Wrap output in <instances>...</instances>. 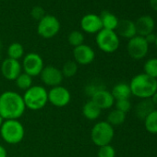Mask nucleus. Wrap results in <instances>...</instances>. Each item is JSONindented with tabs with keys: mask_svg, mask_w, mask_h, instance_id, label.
<instances>
[{
	"mask_svg": "<svg viewBox=\"0 0 157 157\" xmlns=\"http://www.w3.org/2000/svg\"><path fill=\"white\" fill-rule=\"evenodd\" d=\"M149 4L151 9L157 12V0H149Z\"/></svg>",
	"mask_w": 157,
	"mask_h": 157,
	"instance_id": "nucleus-33",
	"label": "nucleus"
},
{
	"mask_svg": "<svg viewBox=\"0 0 157 157\" xmlns=\"http://www.w3.org/2000/svg\"><path fill=\"white\" fill-rule=\"evenodd\" d=\"M3 122H4V119H3V117H1V115H0V127H1V125L3 124Z\"/></svg>",
	"mask_w": 157,
	"mask_h": 157,
	"instance_id": "nucleus-36",
	"label": "nucleus"
},
{
	"mask_svg": "<svg viewBox=\"0 0 157 157\" xmlns=\"http://www.w3.org/2000/svg\"><path fill=\"white\" fill-rule=\"evenodd\" d=\"M91 100L101 109V110H106L110 109L115 105V99L108 90H105V88H102L98 91H96L92 96Z\"/></svg>",
	"mask_w": 157,
	"mask_h": 157,
	"instance_id": "nucleus-15",
	"label": "nucleus"
},
{
	"mask_svg": "<svg viewBox=\"0 0 157 157\" xmlns=\"http://www.w3.org/2000/svg\"><path fill=\"white\" fill-rule=\"evenodd\" d=\"M97 157H116V150L111 144L99 147Z\"/></svg>",
	"mask_w": 157,
	"mask_h": 157,
	"instance_id": "nucleus-29",
	"label": "nucleus"
},
{
	"mask_svg": "<svg viewBox=\"0 0 157 157\" xmlns=\"http://www.w3.org/2000/svg\"><path fill=\"white\" fill-rule=\"evenodd\" d=\"M60 31V22L55 16L45 15L38 22L37 33L44 39H51L55 37Z\"/></svg>",
	"mask_w": 157,
	"mask_h": 157,
	"instance_id": "nucleus-7",
	"label": "nucleus"
},
{
	"mask_svg": "<svg viewBox=\"0 0 157 157\" xmlns=\"http://www.w3.org/2000/svg\"><path fill=\"white\" fill-rule=\"evenodd\" d=\"M155 109L154 105L151 99H142L135 106V116L141 120H144L153 110Z\"/></svg>",
	"mask_w": 157,
	"mask_h": 157,
	"instance_id": "nucleus-18",
	"label": "nucleus"
},
{
	"mask_svg": "<svg viewBox=\"0 0 157 157\" xmlns=\"http://www.w3.org/2000/svg\"><path fill=\"white\" fill-rule=\"evenodd\" d=\"M154 44H155V46L157 47V34H156V39H155V43H154Z\"/></svg>",
	"mask_w": 157,
	"mask_h": 157,
	"instance_id": "nucleus-37",
	"label": "nucleus"
},
{
	"mask_svg": "<svg viewBox=\"0 0 157 157\" xmlns=\"http://www.w3.org/2000/svg\"><path fill=\"white\" fill-rule=\"evenodd\" d=\"M155 157H157V156H155Z\"/></svg>",
	"mask_w": 157,
	"mask_h": 157,
	"instance_id": "nucleus-39",
	"label": "nucleus"
},
{
	"mask_svg": "<svg viewBox=\"0 0 157 157\" xmlns=\"http://www.w3.org/2000/svg\"><path fill=\"white\" fill-rule=\"evenodd\" d=\"M26 106L19 93L6 91L0 94V115L4 120L19 119L25 113Z\"/></svg>",
	"mask_w": 157,
	"mask_h": 157,
	"instance_id": "nucleus-1",
	"label": "nucleus"
},
{
	"mask_svg": "<svg viewBox=\"0 0 157 157\" xmlns=\"http://www.w3.org/2000/svg\"><path fill=\"white\" fill-rule=\"evenodd\" d=\"M26 108L37 111L44 108L48 103V91L42 85H33L22 95Z\"/></svg>",
	"mask_w": 157,
	"mask_h": 157,
	"instance_id": "nucleus-4",
	"label": "nucleus"
},
{
	"mask_svg": "<svg viewBox=\"0 0 157 157\" xmlns=\"http://www.w3.org/2000/svg\"><path fill=\"white\" fill-rule=\"evenodd\" d=\"M131 95L142 100L151 99L157 92V80L149 77L145 73L135 75L129 82Z\"/></svg>",
	"mask_w": 157,
	"mask_h": 157,
	"instance_id": "nucleus-2",
	"label": "nucleus"
},
{
	"mask_svg": "<svg viewBox=\"0 0 157 157\" xmlns=\"http://www.w3.org/2000/svg\"><path fill=\"white\" fill-rule=\"evenodd\" d=\"M40 78L44 85L49 86L51 88L61 85V82H63L64 78L61 69L54 66L44 67L40 74Z\"/></svg>",
	"mask_w": 157,
	"mask_h": 157,
	"instance_id": "nucleus-11",
	"label": "nucleus"
},
{
	"mask_svg": "<svg viewBox=\"0 0 157 157\" xmlns=\"http://www.w3.org/2000/svg\"><path fill=\"white\" fill-rule=\"evenodd\" d=\"M143 70L146 75L157 80V57L149 58L143 66Z\"/></svg>",
	"mask_w": 157,
	"mask_h": 157,
	"instance_id": "nucleus-26",
	"label": "nucleus"
},
{
	"mask_svg": "<svg viewBox=\"0 0 157 157\" xmlns=\"http://www.w3.org/2000/svg\"><path fill=\"white\" fill-rule=\"evenodd\" d=\"M31 16L36 20V21H41L44 16H45V11L44 10L40 7V6H36L34 8H33V10H31Z\"/></svg>",
	"mask_w": 157,
	"mask_h": 157,
	"instance_id": "nucleus-31",
	"label": "nucleus"
},
{
	"mask_svg": "<svg viewBox=\"0 0 157 157\" xmlns=\"http://www.w3.org/2000/svg\"><path fill=\"white\" fill-rule=\"evenodd\" d=\"M145 40H146V42L149 44V45L151 44H154L155 43V39H156V34H154L153 33H150V34H148V35H146L145 37Z\"/></svg>",
	"mask_w": 157,
	"mask_h": 157,
	"instance_id": "nucleus-32",
	"label": "nucleus"
},
{
	"mask_svg": "<svg viewBox=\"0 0 157 157\" xmlns=\"http://www.w3.org/2000/svg\"><path fill=\"white\" fill-rule=\"evenodd\" d=\"M14 82H15L16 86L20 90L24 91V92L27 91L29 88H31L33 86V78L30 75L24 73L23 71Z\"/></svg>",
	"mask_w": 157,
	"mask_h": 157,
	"instance_id": "nucleus-25",
	"label": "nucleus"
},
{
	"mask_svg": "<svg viewBox=\"0 0 157 157\" xmlns=\"http://www.w3.org/2000/svg\"><path fill=\"white\" fill-rule=\"evenodd\" d=\"M101 114L102 110L92 100L87 101L82 106V115L86 119L90 121H94L98 119Z\"/></svg>",
	"mask_w": 157,
	"mask_h": 157,
	"instance_id": "nucleus-19",
	"label": "nucleus"
},
{
	"mask_svg": "<svg viewBox=\"0 0 157 157\" xmlns=\"http://www.w3.org/2000/svg\"><path fill=\"white\" fill-rule=\"evenodd\" d=\"M73 57L74 61L78 65L87 66L94 62L95 59L94 50L88 44H82L73 49Z\"/></svg>",
	"mask_w": 157,
	"mask_h": 157,
	"instance_id": "nucleus-12",
	"label": "nucleus"
},
{
	"mask_svg": "<svg viewBox=\"0 0 157 157\" xmlns=\"http://www.w3.org/2000/svg\"><path fill=\"white\" fill-rule=\"evenodd\" d=\"M111 94H112L115 101L122 100V99H129V97L131 96L129 85L126 82H119V83L116 84L113 87Z\"/></svg>",
	"mask_w": 157,
	"mask_h": 157,
	"instance_id": "nucleus-20",
	"label": "nucleus"
},
{
	"mask_svg": "<svg viewBox=\"0 0 157 157\" xmlns=\"http://www.w3.org/2000/svg\"><path fill=\"white\" fill-rule=\"evenodd\" d=\"M100 18H101L103 29L109 30V31H116L119 21V20L116 15H114L113 13L107 10H105L100 15Z\"/></svg>",
	"mask_w": 157,
	"mask_h": 157,
	"instance_id": "nucleus-21",
	"label": "nucleus"
},
{
	"mask_svg": "<svg viewBox=\"0 0 157 157\" xmlns=\"http://www.w3.org/2000/svg\"><path fill=\"white\" fill-rule=\"evenodd\" d=\"M115 136L114 127L107 121H99L95 123L91 130V140L97 147L111 144Z\"/></svg>",
	"mask_w": 157,
	"mask_h": 157,
	"instance_id": "nucleus-5",
	"label": "nucleus"
},
{
	"mask_svg": "<svg viewBox=\"0 0 157 157\" xmlns=\"http://www.w3.org/2000/svg\"><path fill=\"white\" fill-rule=\"evenodd\" d=\"M151 100L152 104L154 105V106H157V92H156V93L151 96Z\"/></svg>",
	"mask_w": 157,
	"mask_h": 157,
	"instance_id": "nucleus-35",
	"label": "nucleus"
},
{
	"mask_svg": "<svg viewBox=\"0 0 157 157\" xmlns=\"http://www.w3.org/2000/svg\"><path fill=\"white\" fill-rule=\"evenodd\" d=\"M127 51L132 59L140 60L147 56L149 51V44L146 42L144 37L136 35L128 40Z\"/></svg>",
	"mask_w": 157,
	"mask_h": 157,
	"instance_id": "nucleus-8",
	"label": "nucleus"
},
{
	"mask_svg": "<svg viewBox=\"0 0 157 157\" xmlns=\"http://www.w3.org/2000/svg\"><path fill=\"white\" fill-rule=\"evenodd\" d=\"M71 101L70 92L64 86L59 85L48 91V103L56 107H65Z\"/></svg>",
	"mask_w": 157,
	"mask_h": 157,
	"instance_id": "nucleus-10",
	"label": "nucleus"
},
{
	"mask_svg": "<svg viewBox=\"0 0 157 157\" xmlns=\"http://www.w3.org/2000/svg\"><path fill=\"white\" fill-rule=\"evenodd\" d=\"M145 129L151 134H157V109H154L144 120Z\"/></svg>",
	"mask_w": 157,
	"mask_h": 157,
	"instance_id": "nucleus-24",
	"label": "nucleus"
},
{
	"mask_svg": "<svg viewBox=\"0 0 157 157\" xmlns=\"http://www.w3.org/2000/svg\"><path fill=\"white\" fill-rule=\"evenodd\" d=\"M22 70L24 73L30 75L32 78L40 76L44 64L42 56L37 53H29L23 56Z\"/></svg>",
	"mask_w": 157,
	"mask_h": 157,
	"instance_id": "nucleus-9",
	"label": "nucleus"
},
{
	"mask_svg": "<svg viewBox=\"0 0 157 157\" xmlns=\"http://www.w3.org/2000/svg\"><path fill=\"white\" fill-rule=\"evenodd\" d=\"M81 28L86 33L97 34L103 29L100 16L96 14H87L83 16L81 20Z\"/></svg>",
	"mask_w": 157,
	"mask_h": 157,
	"instance_id": "nucleus-14",
	"label": "nucleus"
},
{
	"mask_svg": "<svg viewBox=\"0 0 157 157\" xmlns=\"http://www.w3.org/2000/svg\"><path fill=\"white\" fill-rule=\"evenodd\" d=\"M126 115L127 114L115 108L112 111H110L109 114L107 115L106 121L113 127L120 126L126 121Z\"/></svg>",
	"mask_w": 157,
	"mask_h": 157,
	"instance_id": "nucleus-22",
	"label": "nucleus"
},
{
	"mask_svg": "<svg viewBox=\"0 0 157 157\" xmlns=\"http://www.w3.org/2000/svg\"><path fill=\"white\" fill-rule=\"evenodd\" d=\"M135 26H136L137 35L145 37L146 35L153 33L155 22L152 17L149 15H143L137 19V21H135Z\"/></svg>",
	"mask_w": 157,
	"mask_h": 157,
	"instance_id": "nucleus-16",
	"label": "nucleus"
},
{
	"mask_svg": "<svg viewBox=\"0 0 157 157\" xmlns=\"http://www.w3.org/2000/svg\"><path fill=\"white\" fill-rule=\"evenodd\" d=\"M67 41L69 44L72 45L73 47L82 45L84 42V34L80 31H72L69 33L67 36Z\"/></svg>",
	"mask_w": 157,
	"mask_h": 157,
	"instance_id": "nucleus-28",
	"label": "nucleus"
},
{
	"mask_svg": "<svg viewBox=\"0 0 157 157\" xmlns=\"http://www.w3.org/2000/svg\"><path fill=\"white\" fill-rule=\"evenodd\" d=\"M8 57L15 60H20L24 56V47L20 43H12L8 48Z\"/></svg>",
	"mask_w": 157,
	"mask_h": 157,
	"instance_id": "nucleus-23",
	"label": "nucleus"
},
{
	"mask_svg": "<svg viewBox=\"0 0 157 157\" xmlns=\"http://www.w3.org/2000/svg\"><path fill=\"white\" fill-rule=\"evenodd\" d=\"M78 69V65L74 60H68L63 65L61 72L64 78H72L77 74Z\"/></svg>",
	"mask_w": 157,
	"mask_h": 157,
	"instance_id": "nucleus-27",
	"label": "nucleus"
},
{
	"mask_svg": "<svg viewBox=\"0 0 157 157\" xmlns=\"http://www.w3.org/2000/svg\"><path fill=\"white\" fill-rule=\"evenodd\" d=\"M0 157H8V151L3 145H0Z\"/></svg>",
	"mask_w": 157,
	"mask_h": 157,
	"instance_id": "nucleus-34",
	"label": "nucleus"
},
{
	"mask_svg": "<svg viewBox=\"0 0 157 157\" xmlns=\"http://www.w3.org/2000/svg\"><path fill=\"white\" fill-rule=\"evenodd\" d=\"M116 109L127 114L130 108H131V103L129 101V99H122V100H117L115 101V105Z\"/></svg>",
	"mask_w": 157,
	"mask_h": 157,
	"instance_id": "nucleus-30",
	"label": "nucleus"
},
{
	"mask_svg": "<svg viewBox=\"0 0 157 157\" xmlns=\"http://www.w3.org/2000/svg\"><path fill=\"white\" fill-rule=\"evenodd\" d=\"M1 74L8 81L14 82L22 73V66L19 60L6 58L1 64Z\"/></svg>",
	"mask_w": 157,
	"mask_h": 157,
	"instance_id": "nucleus-13",
	"label": "nucleus"
},
{
	"mask_svg": "<svg viewBox=\"0 0 157 157\" xmlns=\"http://www.w3.org/2000/svg\"><path fill=\"white\" fill-rule=\"evenodd\" d=\"M95 42L98 48L107 54L116 52L120 44V40L117 33L105 29H102L96 34Z\"/></svg>",
	"mask_w": 157,
	"mask_h": 157,
	"instance_id": "nucleus-6",
	"label": "nucleus"
},
{
	"mask_svg": "<svg viewBox=\"0 0 157 157\" xmlns=\"http://www.w3.org/2000/svg\"><path fill=\"white\" fill-rule=\"evenodd\" d=\"M0 49H1V42H0Z\"/></svg>",
	"mask_w": 157,
	"mask_h": 157,
	"instance_id": "nucleus-38",
	"label": "nucleus"
},
{
	"mask_svg": "<svg viewBox=\"0 0 157 157\" xmlns=\"http://www.w3.org/2000/svg\"><path fill=\"white\" fill-rule=\"evenodd\" d=\"M118 37H122L125 39H131L137 35L135 22L130 20H121L118 21L117 27L115 31Z\"/></svg>",
	"mask_w": 157,
	"mask_h": 157,
	"instance_id": "nucleus-17",
	"label": "nucleus"
},
{
	"mask_svg": "<svg viewBox=\"0 0 157 157\" xmlns=\"http://www.w3.org/2000/svg\"><path fill=\"white\" fill-rule=\"evenodd\" d=\"M0 136L8 144H18L25 136V128L19 119L4 120L0 127Z\"/></svg>",
	"mask_w": 157,
	"mask_h": 157,
	"instance_id": "nucleus-3",
	"label": "nucleus"
}]
</instances>
